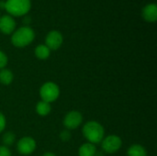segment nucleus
Returning <instances> with one entry per match:
<instances>
[{"label": "nucleus", "instance_id": "obj_1", "mask_svg": "<svg viewBox=\"0 0 157 156\" xmlns=\"http://www.w3.org/2000/svg\"><path fill=\"white\" fill-rule=\"evenodd\" d=\"M35 31L29 26H22L11 34V43L17 48L29 46L35 39Z\"/></svg>", "mask_w": 157, "mask_h": 156}, {"label": "nucleus", "instance_id": "obj_2", "mask_svg": "<svg viewBox=\"0 0 157 156\" xmlns=\"http://www.w3.org/2000/svg\"><path fill=\"white\" fill-rule=\"evenodd\" d=\"M82 132L87 143L93 144L100 143L105 137V130L103 126L95 120H90L85 123L82 129Z\"/></svg>", "mask_w": 157, "mask_h": 156}, {"label": "nucleus", "instance_id": "obj_3", "mask_svg": "<svg viewBox=\"0 0 157 156\" xmlns=\"http://www.w3.org/2000/svg\"><path fill=\"white\" fill-rule=\"evenodd\" d=\"M31 8L30 0H6L4 9L11 17H24Z\"/></svg>", "mask_w": 157, "mask_h": 156}, {"label": "nucleus", "instance_id": "obj_4", "mask_svg": "<svg viewBox=\"0 0 157 156\" xmlns=\"http://www.w3.org/2000/svg\"><path fill=\"white\" fill-rule=\"evenodd\" d=\"M40 96L41 100L51 104L56 101L60 97V87L53 82H46L40 86Z\"/></svg>", "mask_w": 157, "mask_h": 156}, {"label": "nucleus", "instance_id": "obj_5", "mask_svg": "<svg viewBox=\"0 0 157 156\" xmlns=\"http://www.w3.org/2000/svg\"><path fill=\"white\" fill-rule=\"evenodd\" d=\"M100 143L103 152H105L106 154H112L117 153L121 148L122 140L117 135H109L107 137H104Z\"/></svg>", "mask_w": 157, "mask_h": 156}, {"label": "nucleus", "instance_id": "obj_6", "mask_svg": "<svg viewBox=\"0 0 157 156\" xmlns=\"http://www.w3.org/2000/svg\"><path fill=\"white\" fill-rule=\"evenodd\" d=\"M63 123L66 130H75L83 123V115L77 110H72L64 116Z\"/></svg>", "mask_w": 157, "mask_h": 156}, {"label": "nucleus", "instance_id": "obj_7", "mask_svg": "<svg viewBox=\"0 0 157 156\" xmlns=\"http://www.w3.org/2000/svg\"><path fill=\"white\" fill-rule=\"evenodd\" d=\"M36 148H37L36 141L29 136L22 137L21 139L18 140L17 144V150L22 155L31 154L32 153H34Z\"/></svg>", "mask_w": 157, "mask_h": 156}, {"label": "nucleus", "instance_id": "obj_8", "mask_svg": "<svg viewBox=\"0 0 157 156\" xmlns=\"http://www.w3.org/2000/svg\"><path fill=\"white\" fill-rule=\"evenodd\" d=\"M63 42V34L59 30H51L45 37V45L51 51H57Z\"/></svg>", "mask_w": 157, "mask_h": 156}, {"label": "nucleus", "instance_id": "obj_9", "mask_svg": "<svg viewBox=\"0 0 157 156\" xmlns=\"http://www.w3.org/2000/svg\"><path fill=\"white\" fill-rule=\"evenodd\" d=\"M17 27L16 20L9 15H3L0 17V32L5 35L12 34Z\"/></svg>", "mask_w": 157, "mask_h": 156}, {"label": "nucleus", "instance_id": "obj_10", "mask_svg": "<svg viewBox=\"0 0 157 156\" xmlns=\"http://www.w3.org/2000/svg\"><path fill=\"white\" fill-rule=\"evenodd\" d=\"M142 17L144 21L155 23L157 20V5L155 3L146 4L142 9Z\"/></svg>", "mask_w": 157, "mask_h": 156}, {"label": "nucleus", "instance_id": "obj_11", "mask_svg": "<svg viewBox=\"0 0 157 156\" xmlns=\"http://www.w3.org/2000/svg\"><path fill=\"white\" fill-rule=\"evenodd\" d=\"M97 153L98 151L96 145L90 143H86L82 144L78 149L79 156H96Z\"/></svg>", "mask_w": 157, "mask_h": 156}, {"label": "nucleus", "instance_id": "obj_12", "mask_svg": "<svg viewBox=\"0 0 157 156\" xmlns=\"http://www.w3.org/2000/svg\"><path fill=\"white\" fill-rule=\"evenodd\" d=\"M34 54L39 60H47L51 55V50L45 44H40L36 46L34 50Z\"/></svg>", "mask_w": 157, "mask_h": 156}, {"label": "nucleus", "instance_id": "obj_13", "mask_svg": "<svg viewBox=\"0 0 157 156\" xmlns=\"http://www.w3.org/2000/svg\"><path fill=\"white\" fill-rule=\"evenodd\" d=\"M36 113L41 117H45L47 115H49L52 111V106L50 103H47L43 100L39 101L36 104V108H35Z\"/></svg>", "mask_w": 157, "mask_h": 156}, {"label": "nucleus", "instance_id": "obj_14", "mask_svg": "<svg viewBox=\"0 0 157 156\" xmlns=\"http://www.w3.org/2000/svg\"><path fill=\"white\" fill-rule=\"evenodd\" d=\"M127 156H147V151L141 144H132L127 151Z\"/></svg>", "mask_w": 157, "mask_h": 156}, {"label": "nucleus", "instance_id": "obj_15", "mask_svg": "<svg viewBox=\"0 0 157 156\" xmlns=\"http://www.w3.org/2000/svg\"><path fill=\"white\" fill-rule=\"evenodd\" d=\"M14 80V74L9 69H1L0 70V84L4 86H9Z\"/></svg>", "mask_w": 157, "mask_h": 156}, {"label": "nucleus", "instance_id": "obj_16", "mask_svg": "<svg viewBox=\"0 0 157 156\" xmlns=\"http://www.w3.org/2000/svg\"><path fill=\"white\" fill-rule=\"evenodd\" d=\"M15 141H16V135L12 131L6 132L2 137V143H4V146H6V147L13 145Z\"/></svg>", "mask_w": 157, "mask_h": 156}, {"label": "nucleus", "instance_id": "obj_17", "mask_svg": "<svg viewBox=\"0 0 157 156\" xmlns=\"http://www.w3.org/2000/svg\"><path fill=\"white\" fill-rule=\"evenodd\" d=\"M7 63H8V58L6 54L0 50V70L4 69L7 65Z\"/></svg>", "mask_w": 157, "mask_h": 156}, {"label": "nucleus", "instance_id": "obj_18", "mask_svg": "<svg viewBox=\"0 0 157 156\" xmlns=\"http://www.w3.org/2000/svg\"><path fill=\"white\" fill-rule=\"evenodd\" d=\"M60 139L66 143V142H69L71 140V133H70V131L68 130H65V131H63L61 133H60Z\"/></svg>", "mask_w": 157, "mask_h": 156}, {"label": "nucleus", "instance_id": "obj_19", "mask_svg": "<svg viewBox=\"0 0 157 156\" xmlns=\"http://www.w3.org/2000/svg\"><path fill=\"white\" fill-rule=\"evenodd\" d=\"M6 117L2 112H0V133L4 131V130L6 129Z\"/></svg>", "mask_w": 157, "mask_h": 156}, {"label": "nucleus", "instance_id": "obj_20", "mask_svg": "<svg viewBox=\"0 0 157 156\" xmlns=\"http://www.w3.org/2000/svg\"><path fill=\"white\" fill-rule=\"evenodd\" d=\"M0 156H12L8 147H6L4 145L0 146Z\"/></svg>", "mask_w": 157, "mask_h": 156}, {"label": "nucleus", "instance_id": "obj_21", "mask_svg": "<svg viewBox=\"0 0 157 156\" xmlns=\"http://www.w3.org/2000/svg\"><path fill=\"white\" fill-rule=\"evenodd\" d=\"M22 22L25 24L24 26H29V23H30V17H29V16H27V15H26V16H24Z\"/></svg>", "mask_w": 157, "mask_h": 156}, {"label": "nucleus", "instance_id": "obj_22", "mask_svg": "<svg viewBox=\"0 0 157 156\" xmlns=\"http://www.w3.org/2000/svg\"><path fill=\"white\" fill-rule=\"evenodd\" d=\"M42 156H56V155H55V154H53V153L48 152V153H45V154H44Z\"/></svg>", "mask_w": 157, "mask_h": 156}, {"label": "nucleus", "instance_id": "obj_23", "mask_svg": "<svg viewBox=\"0 0 157 156\" xmlns=\"http://www.w3.org/2000/svg\"><path fill=\"white\" fill-rule=\"evenodd\" d=\"M5 7V2L0 1V8H4Z\"/></svg>", "mask_w": 157, "mask_h": 156}, {"label": "nucleus", "instance_id": "obj_24", "mask_svg": "<svg viewBox=\"0 0 157 156\" xmlns=\"http://www.w3.org/2000/svg\"><path fill=\"white\" fill-rule=\"evenodd\" d=\"M0 17H1V15H0Z\"/></svg>", "mask_w": 157, "mask_h": 156}]
</instances>
